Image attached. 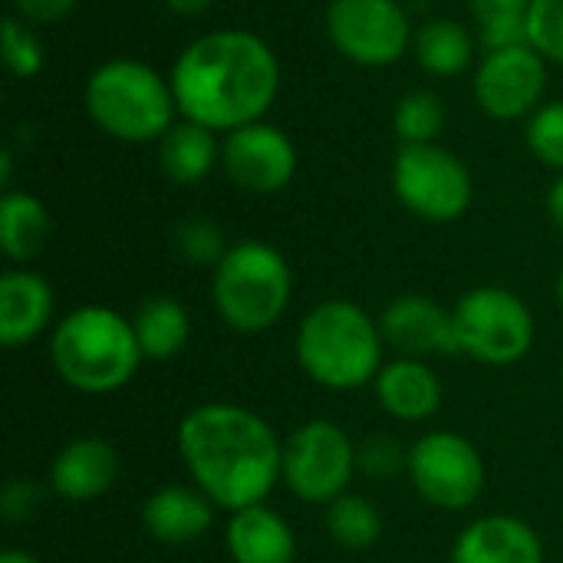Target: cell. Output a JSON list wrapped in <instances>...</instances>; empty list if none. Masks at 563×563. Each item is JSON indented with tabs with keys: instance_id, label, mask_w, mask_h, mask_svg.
Returning <instances> with one entry per match:
<instances>
[{
	"instance_id": "1",
	"label": "cell",
	"mask_w": 563,
	"mask_h": 563,
	"mask_svg": "<svg viewBox=\"0 0 563 563\" xmlns=\"http://www.w3.org/2000/svg\"><path fill=\"white\" fill-rule=\"evenodd\" d=\"M178 459L218 511L264 505L284 478V442L274 426L238 402H201L175 432Z\"/></svg>"
},
{
	"instance_id": "2",
	"label": "cell",
	"mask_w": 563,
	"mask_h": 563,
	"mask_svg": "<svg viewBox=\"0 0 563 563\" xmlns=\"http://www.w3.org/2000/svg\"><path fill=\"white\" fill-rule=\"evenodd\" d=\"M181 119L214 132L261 122L280 89V63L251 30H214L191 40L172 73Z\"/></svg>"
},
{
	"instance_id": "3",
	"label": "cell",
	"mask_w": 563,
	"mask_h": 563,
	"mask_svg": "<svg viewBox=\"0 0 563 563\" xmlns=\"http://www.w3.org/2000/svg\"><path fill=\"white\" fill-rule=\"evenodd\" d=\"M379 320L356 300L330 297L303 313L294 336L297 366L330 393H356L376 383L386 363Z\"/></svg>"
},
{
	"instance_id": "4",
	"label": "cell",
	"mask_w": 563,
	"mask_h": 563,
	"mask_svg": "<svg viewBox=\"0 0 563 563\" xmlns=\"http://www.w3.org/2000/svg\"><path fill=\"white\" fill-rule=\"evenodd\" d=\"M145 363L135 327L112 307L86 303L69 310L49 333V366L63 386L82 396L125 389Z\"/></svg>"
},
{
	"instance_id": "5",
	"label": "cell",
	"mask_w": 563,
	"mask_h": 563,
	"mask_svg": "<svg viewBox=\"0 0 563 563\" xmlns=\"http://www.w3.org/2000/svg\"><path fill=\"white\" fill-rule=\"evenodd\" d=\"M211 300L228 330L241 336L267 333L294 300L290 261L267 241H238L211 274Z\"/></svg>"
},
{
	"instance_id": "6",
	"label": "cell",
	"mask_w": 563,
	"mask_h": 563,
	"mask_svg": "<svg viewBox=\"0 0 563 563\" xmlns=\"http://www.w3.org/2000/svg\"><path fill=\"white\" fill-rule=\"evenodd\" d=\"M89 119L119 142H162L175 125L172 79L142 59H106L86 82Z\"/></svg>"
},
{
	"instance_id": "7",
	"label": "cell",
	"mask_w": 563,
	"mask_h": 563,
	"mask_svg": "<svg viewBox=\"0 0 563 563\" xmlns=\"http://www.w3.org/2000/svg\"><path fill=\"white\" fill-rule=\"evenodd\" d=\"M459 353L482 366H518L538 340V320L528 300L508 287H472L452 307Z\"/></svg>"
},
{
	"instance_id": "8",
	"label": "cell",
	"mask_w": 563,
	"mask_h": 563,
	"mask_svg": "<svg viewBox=\"0 0 563 563\" xmlns=\"http://www.w3.org/2000/svg\"><path fill=\"white\" fill-rule=\"evenodd\" d=\"M356 468V442L333 419H307L284 439L287 492L303 505H330L350 492Z\"/></svg>"
},
{
	"instance_id": "9",
	"label": "cell",
	"mask_w": 563,
	"mask_h": 563,
	"mask_svg": "<svg viewBox=\"0 0 563 563\" xmlns=\"http://www.w3.org/2000/svg\"><path fill=\"white\" fill-rule=\"evenodd\" d=\"M393 191L406 211L422 221L449 224L459 221L475 198L468 165L439 142L399 145L393 162Z\"/></svg>"
},
{
	"instance_id": "10",
	"label": "cell",
	"mask_w": 563,
	"mask_h": 563,
	"mask_svg": "<svg viewBox=\"0 0 563 563\" xmlns=\"http://www.w3.org/2000/svg\"><path fill=\"white\" fill-rule=\"evenodd\" d=\"M412 492L439 511H468L485 495V459L462 432L435 429L409 445Z\"/></svg>"
},
{
	"instance_id": "11",
	"label": "cell",
	"mask_w": 563,
	"mask_h": 563,
	"mask_svg": "<svg viewBox=\"0 0 563 563\" xmlns=\"http://www.w3.org/2000/svg\"><path fill=\"white\" fill-rule=\"evenodd\" d=\"M330 43L360 66H389L412 46V20L399 0H330Z\"/></svg>"
},
{
	"instance_id": "12",
	"label": "cell",
	"mask_w": 563,
	"mask_h": 563,
	"mask_svg": "<svg viewBox=\"0 0 563 563\" xmlns=\"http://www.w3.org/2000/svg\"><path fill=\"white\" fill-rule=\"evenodd\" d=\"M548 89V59L531 46L492 49L475 69V102L501 122L531 115Z\"/></svg>"
},
{
	"instance_id": "13",
	"label": "cell",
	"mask_w": 563,
	"mask_h": 563,
	"mask_svg": "<svg viewBox=\"0 0 563 563\" xmlns=\"http://www.w3.org/2000/svg\"><path fill=\"white\" fill-rule=\"evenodd\" d=\"M221 168L238 188L251 195H274L297 175V145L284 129L261 119L224 135Z\"/></svg>"
},
{
	"instance_id": "14",
	"label": "cell",
	"mask_w": 563,
	"mask_h": 563,
	"mask_svg": "<svg viewBox=\"0 0 563 563\" xmlns=\"http://www.w3.org/2000/svg\"><path fill=\"white\" fill-rule=\"evenodd\" d=\"M379 330L396 356L435 360L462 356L455 336V313L426 294H399L379 313Z\"/></svg>"
},
{
	"instance_id": "15",
	"label": "cell",
	"mask_w": 563,
	"mask_h": 563,
	"mask_svg": "<svg viewBox=\"0 0 563 563\" xmlns=\"http://www.w3.org/2000/svg\"><path fill=\"white\" fill-rule=\"evenodd\" d=\"M119 478V452L99 435L66 442L49 465V492L63 501L86 505L112 492Z\"/></svg>"
},
{
	"instance_id": "16",
	"label": "cell",
	"mask_w": 563,
	"mask_h": 563,
	"mask_svg": "<svg viewBox=\"0 0 563 563\" xmlns=\"http://www.w3.org/2000/svg\"><path fill=\"white\" fill-rule=\"evenodd\" d=\"M373 393L383 412L402 426L429 422L442 409V399H445L442 376L432 369V363L412 360V356L386 360L373 383Z\"/></svg>"
},
{
	"instance_id": "17",
	"label": "cell",
	"mask_w": 563,
	"mask_h": 563,
	"mask_svg": "<svg viewBox=\"0 0 563 563\" xmlns=\"http://www.w3.org/2000/svg\"><path fill=\"white\" fill-rule=\"evenodd\" d=\"M218 505L198 485H162L142 501V531L165 548L201 541L214 525Z\"/></svg>"
},
{
	"instance_id": "18",
	"label": "cell",
	"mask_w": 563,
	"mask_h": 563,
	"mask_svg": "<svg viewBox=\"0 0 563 563\" xmlns=\"http://www.w3.org/2000/svg\"><path fill=\"white\" fill-rule=\"evenodd\" d=\"M56 313L49 280L30 267H10L0 277V343L7 350L40 340Z\"/></svg>"
},
{
	"instance_id": "19",
	"label": "cell",
	"mask_w": 563,
	"mask_h": 563,
	"mask_svg": "<svg viewBox=\"0 0 563 563\" xmlns=\"http://www.w3.org/2000/svg\"><path fill=\"white\" fill-rule=\"evenodd\" d=\"M452 563H544V544L528 521L515 515H485L459 531Z\"/></svg>"
},
{
	"instance_id": "20",
	"label": "cell",
	"mask_w": 563,
	"mask_h": 563,
	"mask_svg": "<svg viewBox=\"0 0 563 563\" xmlns=\"http://www.w3.org/2000/svg\"><path fill=\"white\" fill-rule=\"evenodd\" d=\"M224 548L234 563H294L297 561V534L290 521L267 508L251 505L228 515Z\"/></svg>"
},
{
	"instance_id": "21",
	"label": "cell",
	"mask_w": 563,
	"mask_h": 563,
	"mask_svg": "<svg viewBox=\"0 0 563 563\" xmlns=\"http://www.w3.org/2000/svg\"><path fill=\"white\" fill-rule=\"evenodd\" d=\"M132 327H135V340L142 346V356L148 363L175 360L191 340V317H188L185 303L168 297V294L145 297L132 317Z\"/></svg>"
},
{
	"instance_id": "22",
	"label": "cell",
	"mask_w": 563,
	"mask_h": 563,
	"mask_svg": "<svg viewBox=\"0 0 563 563\" xmlns=\"http://www.w3.org/2000/svg\"><path fill=\"white\" fill-rule=\"evenodd\" d=\"M158 162L175 185H201L221 162V145L214 139V129L188 119L175 122L158 142Z\"/></svg>"
},
{
	"instance_id": "23",
	"label": "cell",
	"mask_w": 563,
	"mask_h": 563,
	"mask_svg": "<svg viewBox=\"0 0 563 563\" xmlns=\"http://www.w3.org/2000/svg\"><path fill=\"white\" fill-rule=\"evenodd\" d=\"M53 234L46 205L30 191H3L0 198V251L13 264L33 261Z\"/></svg>"
},
{
	"instance_id": "24",
	"label": "cell",
	"mask_w": 563,
	"mask_h": 563,
	"mask_svg": "<svg viewBox=\"0 0 563 563\" xmlns=\"http://www.w3.org/2000/svg\"><path fill=\"white\" fill-rule=\"evenodd\" d=\"M412 53L432 76H462L475 59V36L465 23L435 16L412 36Z\"/></svg>"
},
{
	"instance_id": "25",
	"label": "cell",
	"mask_w": 563,
	"mask_h": 563,
	"mask_svg": "<svg viewBox=\"0 0 563 563\" xmlns=\"http://www.w3.org/2000/svg\"><path fill=\"white\" fill-rule=\"evenodd\" d=\"M323 525H327L330 541L343 551H369L383 538V515H379L376 501L353 495V492H346L327 505Z\"/></svg>"
},
{
	"instance_id": "26",
	"label": "cell",
	"mask_w": 563,
	"mask_h": 563,
	"mask_svg": "<svg viewBox=\"0 0 563 563\" xmlns=\"http://www.w3.org/2000/svg\"><path fill=\"white\" fill-rule=\"evenodd\" d=\"M445 119H449V109H445L442 96L432 89L406 92L393 112V125H396V135L402 139V145L435 142L445 129Z\"/></svg>"
},
{
	"instance_id": "27",
	"label": "cell",
	"mask_w": 563,
	"mask_h": 563,
	"mask_svg": "<svg viewBox=\"0 0 563 563\" xmlns=\"http://www.w3.org/2000/svg\"><path fill=\"white\" fill-rule=\"evenodd\" d=\"M175 247L178 254L195 267H218L228 254V241L218 221L211 218H188L175 228Z\"/></svg>"
},
{
	"instance_id": "28",
	"label": "cell",
	"mask_w": 563,
	"mask_h": 563,
	"mask_svg": "<svg viewBox=\"0 0 563 563\" xmlns=\"http://www.w3.org/2000/svg\"><path fill=\"white\" fill-rule=\"evenodd\" d=\"M356 468L369 482H393L409 472V449L386 432H376L356 445Z\"/></svg>"
},
{
	"instance_id": "29",
	"label": "cell",
	"mask_w": 563,
	"mask_h": 563,
	"mask_svg": "<svg viewBox=\"0 0 563 563\" xmlns=\"http://www.w3.org/2000/svg\"><path fill=\"white\" fill-rule=\"evenodd\" d=\"M3 63L13 76L20 79H33L40 76V69L46 66V53L40 36L33 33V23L20 20V16H7L3 20Z\"/></svg>"
},
{
	"instance_id": "30",
	"label": "cell",
	"mask_w": 563,
	"mask_h": 563,
	"mask_svg": "<svg viewBox=\"0 0 563 563\" xmlns=\"http://www.w3.org/2000/svg\"><path fill=\"white\" fill-rule=\"evenodd\" d=\"M525 139H528V148L538 155V162L563 172V99L541 102L531 112Z\"/></svg>"
},
{
	"instance_id": "31",
	"label": "cell",
	"mask_w": 563,
	"mask_h": 563,
	"mask_svg": "<svg viewBox=\"0 0 563 563\" xmlns=\"http://www.w3.org/2000/svg\"><path fill=\"white\" fill-rule=\"evenodd\" d=\"M528 40L544 59L563 66V0H531Z\"/></svg>"
},
{
	"instance_id": "32",
	"label": "cell",
	"mask_w": 563,
	"mask_h": 563,
	"mask_svg": "<svg viewBox=\"0 0 563 563\" xmlns=\"http://www.w3.org/2000/svg\"><path fill=\"white\" fill-rule=\"evenodd\" d=\"M43 505V485L33 478H10L0 495V511L7 525H26Z\"/></svg>"
},
{
	"instance_id": "33",
	"label": "cell",
	"mask_w": 563,
	"mask_h": 563,
	"mask_svg": "<svg viewBox=\"0 0 563 563\" xmlns=\"http://www.w3.org/2000/svg\"><path fill=\"white\" fill-rule=\"evenodd\" d=\"M468 7L482 30V26H498V23H528L531 0H468Z\"/></svg>"
},
{
	"instance_id": "34",
	"label": "cell",
	"mask_w": 563,
	"mask_h": 563,
	"mask_svg": "<svg viewBox=\"0 0 563 563\" xmlns=\"http://www.w3.org/2000/svg\"><path fill=\"white\" fill-rule=\"evenodd\" d=\"M79 0H13L16 16L26 23H59Z\"/></svg>"
},
{
	"instance_id": "35",
	"label": "cell",
	"mask_w": 563,
	"mask_h": 563,
	"mask_svg": "<svg viewBox=\"0 0 563 563\" xmlns=\"http://www.w3.org/2000/svg\"><path fill=\"white\" fill-rule=\"evenodd\" d=\"M548 218L554 221V228L563 234V175L548 191Z\"/></svg>"
},
{
	"instance_id": "36",
	"label": "cell",
	"mask_w": 563,
	"mask_h": 563,
	"mask_svg": "<svg viewBox=\"0 0 563 563\" xmlns=\"http://www.w3.org/2000/svg\"><path fill=\"white\" fill-rule=\"evenodd\" d=\"M165 7L172 13H181V16H198L211 7V0H165Z\"/></svg>"
},
{
	"instance_id": "37",
	"label": "cell",
	"mask_w": 563,
	"mask_h": 563,
	"mask_svg": "<svg viewBox=\"0 0 563 563\" xmlns=\"http://www.w3.org/2000/svg\"><path fill=\"white\" fill-rule=\"evenodd\" d=\"M0 563H43L36 554H30V551H23V548H10V551H3L0 554Z\"/></svg>"
},
{
	"instance_id": "38",
	"label": "cell",
	"mask_w": 563,
	"mask_h": 563,
	"mask_svg": "<svg viewBox=\"0 0 563 563\" xmlns=\"http://www.w3.org/2000/svg\"><path fill=\"white\" fill-rule=\"evenodd\" d=\"M558 300H561V310H563V271H561V277H558Z\"/></svg>"
}]
</instances>
